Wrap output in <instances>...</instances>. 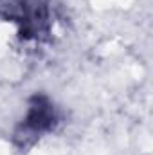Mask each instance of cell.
<instances>
[{
    "mask_svg": "<svg viewBox=\"0 0 153 155\" xmlns=\"http://www.w3.org/2000/svg\"><path fill=\"white\" fill-rule=\"evenodd\" d=\"M58 123V114L54 105L45 96L31 97L25 116L15 130V143L20 148H29L41 135L49 134Z\"/></svg>",
    "mask_w": 153,
    "mask_h": 155,
    "instance_id": "obj_1",
    "label": "cell"
}]
</instances>
